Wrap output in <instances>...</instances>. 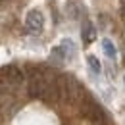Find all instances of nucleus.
I'll list each match as a JSON object with an SVG mask.
<instances>
[{
	"label": "nucleus",
	"mask_w": 125,
	"mask_h": 125,
	"mask_svg": "<svg viewBox=\"0 0 125 125\" xmlns=\"http://www.w3.org/2000/svg\"><path fill=\"white\" fill-rule=\"evenodd\" d=\"M58 91L60 98L69 102V104H81V100L85 98V91L79 85V81L71 75H62L58 77Z\"/></svg>",
	"instance_id": "obj_1"
},
{
	"label": "nucleus",
	"mask_w": 125,
	"mask_h": 125,
	"mask_svg": "<svg viewBox=\"0 0 125 125\" xmlns=\"http://www.w3.org/2000/svg\"><path fill=\"white\" fill-rule=\"evenodd\" d=\"M81 112L85 117H89L94 123H102L104 121V110L100 108L96 102H93L91 98H83L81 100Z\"/></svg>",
	"instance_id": "obj_2"
},
{
	"label": "nucleus",
	"mask_w": 125,
	"mask_h": 125,
	"mask_svg": "<svg viewBox=\"0 0 125 125\" xmlns=\"http://www.w3.org/2000/svg\"><path fill=\"white\" fill-rule=\"evenodd\" d=\"M25 27L31 33H41L44 29V16L41 10H29L25 16Z\"/></svg>",
	"instance_id": "obj_3"
},
{
	"label": "nucleus",
	"mask_w": 125,
	"mask_h": 125,
	"mask_svg": "<svg viewBox=\"0 0 125 125\" xmlns=\"http://www.w3.org/2000/svg\"><path fill=\"white\" fill-rule=\"evenodd\" d=\"M81 37H83V42L85 44H91L94 39H96V29L91 21H85L83 27H81Z\"/></svg>",
	"instance_id": "obj_4"
},
{
	"label": "nucleus",
	"mask_w": 125,
	"mask_h": 125,
	"mask_svg": "<svg viewBox=\"0 0 125 125\" xmlns=\"http://www.w3.org/2000/svg\"><path fill=\"white\" fill-rule=\"evenodd\" d=\"M50 58H52V62L58 63V65H62V63L67 60V54H65V50L62 48V44H60V46H56V48H52Z\"/></svg>",
	"instance_id": "obj_5"
},
{
	"label": "nucleus",
	"mask_w": 125,
	"mask_h": 125,
	"mask_svg": "<svg viewBox=\"0 0 125 125\" xmlns=\"http://www.w3.org/2000/svg\"><path fill=\"white\" fill-rule=\"evenodd\" d=\"M102 48H104V52H106V56L108 58H115V46H114V42L110 41V39H104L102 41Z\"/></svg>",
	"instance_id": "obj_6"
},
{
	"label": "nucleus",
	"mask_w": 125,
	"mask_h": 125,
	"mask_svg": "<svg viewBox=\"0 0 125 125\" xmlns=\"http://www.w3.org/2000/svg\"><path fill=\"white\" fill-rule=\"evenodd\" d=\"M87 63L91 65V69H93L94 73H100V69H102V65H100V62H98V58H96V56H93V54H89V56H87Z\"/></svg>",
	"instance_id": "obj_7"
},
{
	"label": "nucleus",
	"mask_w": 125,
	"mask_h": 125,
	"mask_svg": "<svg viewBox=\"0 0 125 125\" xmlns=\"http://www.w3.org/2000/svg\"><path fill=\"white\" fill-rule=\"evenodd\" d=\"M62 48L65 50V54H67V58H73V54H75V44L69 41V39H63L62 42Z\"/></svg>",
	"instance_id": "obj_8"
}]
</instances>
